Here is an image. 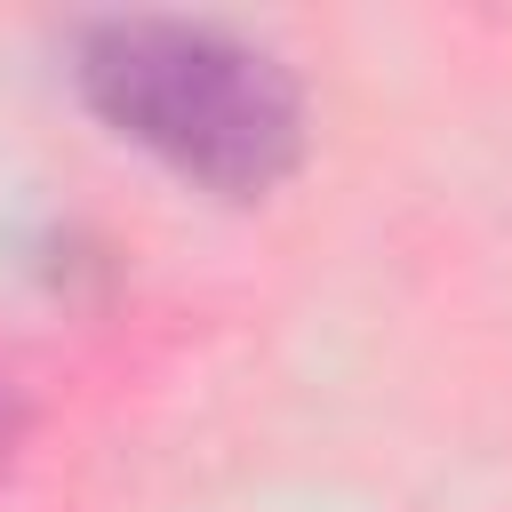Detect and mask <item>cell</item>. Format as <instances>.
Listing matches in <instances>:
<instances>
[{"mask_svg": "<svg viewBox=\"0 0 512 512\" xmlns=\"http://www.w3.org/2000/svg\"><path fill=\"white\" fill-rule=\"evenodd\" d=\"M80 96L176 176L248 200L304 152V96L280 56L176 16H112L80 40Z\"/></svg>", "mask_w": 512, "mask_h": 512, "instance_id": "cell-1", "label": "cell"}, {"mask_svg": "<svg viewBox=\"0 0 512 512\" xmlns=\"http://www.w3.org/2000/svg\"><path fill=\"white\" fill-rule=\"evenodd\" d=\"M0 432H8V416H0Z\"/></svg>", "mask_w": 512, "mask_h": 512, "instance_id": "cell-2", "label": "cell"}]
</instances>
